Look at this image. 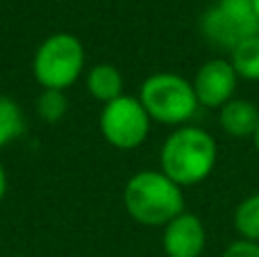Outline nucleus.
Here are the masks:
<instances>
[{"instance_id":"12","label":"nucleus","mask_w":259,"mask_h":257,"mask_svg":"<svg viewBox=\"0 0 259 257\" xmlns=\"http://www.w3.org/2000/svg\"><path fill=\"white\" fill-rule=\"evenodd\" d=\"M230 62H232L239 80L259 82V34L239 44L230 53Z\"/></svg>"},{"instance_id":"6","label":"nucleus","mask_w":259,"mask_h":257,"mask_svg":"<svg viewBox=\"0 0 259 257\" xmlns=\"http://www.w3.org/2000/svg\"><path fill=\"white\" fill-rule=\"evenodd\" d=\"M152 118L137 96H121L103 105L98 116V130L103 139L116 150H137L150 135Z\"/></svg>"},{"instance_id":"5","label":"nucleus","mask_w":259,"mask_h":257,"mask_svg":"<svg viewBox=\"0 0 259 257\" xmlns=\"http://www.w3.org/2000/svg\"><path fill=\"white\" fill-rule=\"evenodd\" d=\"M200 32L216 50L232 53L239 44L259 34L252 0H216L200 16Z\"/></svg>"},{"instance_id":"9","label":"nucleus","mask_w":259,"mask_h":257,"mask_svg":"<svg viewBox=\"0 0 259 257\" xmlns=\"http://www.w3.org/2000/svg\"><path fill=\"white\" fill-rule=\"evenodd\" d=\"M219 125L230 137L252 139L259 127V107L248 98H232L219 109Z\"/></svg>"},{"instance_id":"1","label":"nucleus","mask_w":259,"mask_h":257,"mask_svg":"<svg viewBox=\"0 0 259 257\" xmlns=\"http://www.w3.org/2000/svg\"><path fill=\"white\" fill-rule=\"evenodd\" d=\"M216 159L219 146L209 132L196 125H180L161 144L159 171L184 189L205 182L216 168Z\"/></svg>"},{"instance_id":"4","label":"nucleus","mask_w":259,"mask_h":257,"mask_svg":"<svg viewBox=\"0 0 259 257\" xmlns=\"http://www.w3.org/2000/svg\"><path fill=\"white\" fill-rule=\"evenodd\" d=\"M139 100L148 116L161 125H189L198 112V98L191 80L173 71H159L148 75L139 87Z\"/></svg>"},{"instance_id":"16","label":"nucleus","mask_w":259,"mask_h":257,"mask_svg":"<svg viewBox=\"0 0 259 257\" xmlns=\"http://www.w3.org/2000/svg\"><path fill=\"white\" fill-rule=\"evenodd\" d=\"M5 194H7V171H5L3 162H0V203H3Z\"/></svg>"},{"instance_id":"7","label":"nucleus","mask_w":259,"mask_h":257,"mask_svg":"<svg viewBox=\"0 0 259 257\" xmlns=\"http://www.w3.org/2000/svg\"><path fill=\"white\" fill-rule=\"evenodd\" d=\"M191 84H193V91H196V98L200 107L221 109L225 103H230L234 98L239 75L230 59L211 57L198 66Z\"/></svg>"},{"instance_id":"3","label":"nucleus","mask_w":259,"mask_h":257,"mask_svg":"<svg viewBox=\"0 0 259 257\" xmlns=\"http://www.w3.org/2000/svg\"><path fill=\"white\" fill-rule=\"evenodd\" d=\"M87 73V50L80 36L53 32L34 50L32 75L41 89L66 91Z\"/></svg>"},{"instance_id":"10","label":"nucleus","mask_w":259,"mask_h":257,"mask_svg":"<svg viewBox=\"0 0 259 257\" xmlns=\"http://www.w3.org/2000/svg\"><path fill=\"white\" fill-rule=\"evenodd\" d=\"M84 84H87V91L91 94V98H96L103 105L125 96V80H123L121 68L109 62L94 64L84 73Z\"/></svg>"},{"instance_id":"11","label":"nucleus","mask_w":259,"mask_h":257,"mask_svg":"<svg viewBox=\"0 0 259 257\" xmlns=\"http://www.w3.org/2000/svg\"><path fill=\"white\" fill-rule=\"evenodd\" d=\"M25 132V116L14 98L0 94V150Z\"/></svg>"},{"instance_id":"18","label":"nucleus","mask_w":259,"mask_h":257,"mask_svg":"<svg viewBox=\"0 0 259 257\" xmlns=\"http://www.w3.org/2000/svg\"><path fill=\"white\" fill-rule=\"evenodd\" d=\"M252 5H255V12H257V18H259V0H252Z\"/></svg>"},{"instance_id":"17","label":"nucleus","mask_w":259,"mask_h":257,"mask_svg":"<svg viewBox=\"0 0 259 257\" xmlns=\"http://www.w3.org/2000/svg\"><path fill=\"white\" fill-rule=\"evenodd\" d=\"M252 144H255V150H257V153H259V127H257L255 137H252Z\"/></svg>"},{"instance_id":"8","label":"nucleus","mask_w":259,"mask_h":257,"mask_svg":"<svg viewBox=\"0 0 259 257\" xmlns=\"http://www.w3.org/2000/svg\"><path fill=\"white\" fill-rule=\"evenodd\" d=\"M161 248L166 257H200L207 248V228L202 219L184 209L164 226Z\"/></svg>"},{"instance_id":"19","label":"nucleus","mask_w":259,"mask_h":257,"mask_svg":"<svg viewBox=\"0 0 259 257\" xmlns=\"http://www.w3.org/2000/svg\"><path fill=\"white\" fill-rule=\"evenodd\" d=\"M12 257H25V255H12Z\"/></svg>"},{"instance_id":"13","label":"nucleus","mask_w":259,"mask_h":257,"mask_svg":"<svg viewBox=\"0 0 259 257\" xmlns=\"http://www.w3.org/2000/svg\"><path fill=\"white\" fill-rule=\"evenodd\" d=\"M234 230L239 239L259 244V194H250L234 209Z\"/></svg>"},{"instance_id":"14","label":"nucleus","mask_w":259,"mask_h":257,"mask_svg":"<svg viewBox=\"0 0 259 257\" xmlns=\"http://www.w3.org/2000/svg\"><path fill=\"white\" fill-rule=\"evenodd\" d=\"M36 114L44 123H59L68 114V96L66 91L57 89H41L36 98Z\"/></svg>"},{"instance_id":"2","label":"nucleus","mask_w":259,"mask_h":257,"mask_svg":"<svg viewBox=\"0 0 259 257\" xmlns=\"http://www.w3.org/2000/svg\"><path fill=\"white\" fill-rule=\"evenodd\" d=\"M123 207L139 226L164 228L184 212V189L159 168H146L125 182Z\"/></svg>"},{"instance_id":"15","label":"nucleus","mask_w":259,"mask_h":257,"mask_svg":"<svg viewBox=\"0 0 259 257\" xmlns=\"http://www.w3.org/2000/svg\"><path fill=\"white\" fill-rule=\"evenodd\" d=\"M221 257H259V244L248 239H237L223 250Z\"/></svg>"}]
</instances>
